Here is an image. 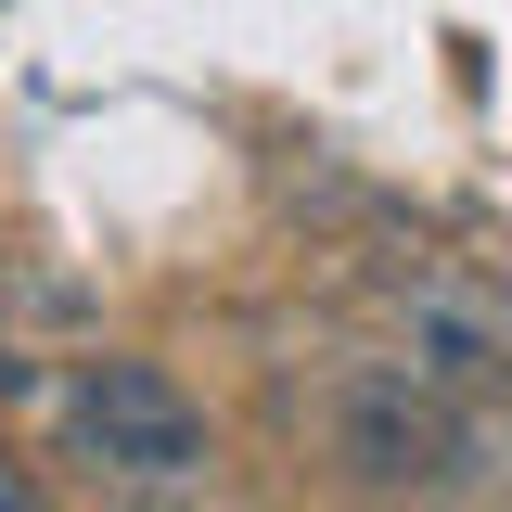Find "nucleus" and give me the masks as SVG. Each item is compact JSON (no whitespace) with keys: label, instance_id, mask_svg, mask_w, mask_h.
Wrapping results in <instances>:
<instances>
[{"label":"nucleus","instance_id":"1","mask_svg":"<svg viewBox=\"0 0 512 512\" xmlns=\"http://www.w3.org/2000/svg\"><path fill=\"white\" fill-rule=\"evenodd\" d=\"M320 436L346 461V487H372V500H423V512H461L487 500L512 474V436L474 410V397H448V384L397 372V359H359V372H333L320 397Z\"/></svg>","mask_w":512,"mask_h":512},{"label":"nucleus","instance_id":"2","mask_svg":"<svg viewBox=\"0 0 512 512\" xmlns=\"http://www.w3.org/2000/svg\"><path fill=\"white\" fill-rule=\"evenodd\" d=\"M64 448L103 474V487H192L205 461H218V423H205V397L180 372H154V359H90V372L64 384Z\"/></svg>","mask_w":512,"mask_h":512},{"label":"nucleus","instance_id":"3","mask_svg":"<svg viewBox=\"0 0 512 512\" xmlns=\"http://www.w3.org/2000/svg\"><path fill=\"white\" fill-rule=\"evenodd\" d=\"M372 320H384V346H397V372L448 384L474 410L512 397V308L500 295H474L448 269H372Z\"/></svg>","mask_w":512,"mask_h":512}]
</instances>
